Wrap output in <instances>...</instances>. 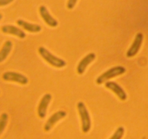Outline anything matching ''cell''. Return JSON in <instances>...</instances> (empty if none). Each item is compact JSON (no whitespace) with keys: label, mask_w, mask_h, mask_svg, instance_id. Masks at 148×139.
Segmentation results:
<instances>
[{"label":"cell","mask_w":148,"mask_h":139,"mask_svg":"<svg viewBox=\"0 0 148 139\" xmlns=\"http://www.w3.org/2000/svg\"><path fill=\"white\" fill-rule=\"evenodd\" d=\"M38 53L46 62H47L49 65L54 67L62 68L66 66V63L64 60L52 54L49 50H47L43 46H40L38 48Z\"/></svg>","instance_id":"1"},{"label":"cell","mask_w":148,"mask_h":139,"mask_svg":"<svg viewBox=\"0 0 148 139\" xmlns=\"http://www.w3.org/2000/svg\"><path fill=\"white\" fill-rule=\"evenodd\" d=\"M126 72V68L123 66H115L110 68L105 72L101 74L99 77L96 79V83L98 85L103 83L107 82L108 80L114 78L115 77L121 75Z\"/></svg>","instance_id":"2"},{"label":"cell","mask_w":148,"mask_h":139,"mask_svg":"<svg viewBox=\"0 0 148 139\" xmlns=\"http://www.w3.org/2000/svg\"><path fill=\"white\" fill-rule=\"evenodd\" d=\"M77 110L82 122V130L83 133H87L91 127V119L89 112L85 104L82 101L77 103Z\"/></svg>","instance_id":"3"},{"label":"cell","mask_w":148,"mask_h":139,"mask_svg":"<svg viewBox=\"0 0 148 139\" xmlns=\"http://www.w3.org/2000/svg\"><path fill=\"white\" fill-rule=\"evenodd\" d=\"M2 78L6 81H11L20 83L21 85H26L28 83V79L24 75L15 72H5L2 75Z\"/></svg>","instance_id":"4"},{"label":"cell","mask_w":148,"mask_h":139,"mask_svg":"<svg viewBox=\"0 0 148 139\" xmlns=\"http://www.w3.org/2000/svg\"><path fill=\"white\" fill-rule=\"evenodd\" d=\"M143 39H144V36H143V33H137L134 42H133L132 46H130V48L128 49V51H127V57H133V56H134L137 53H138L139 50H140V47H141L142 46V43H143Z\"/></svg>","instance_id":"5"},{"label":"cell","mask_w":148,"mask_h":139,"mask_svg":"<svg viewBox=\"0 0 148 139\" xmlns=\"http://www.w3.org/2000/svg\"><path fill=\"white\" fill-rule=\"evenodd\" d=\"M105 87L112 91L121 101H125L127 98V93L116 83L113 82V81H107L105 83Z\"/></svg>","instance_id":"6"},{"label":"cell","mask_w":148,"mask_h":139,"mask_svg":"<svg viewBox=\"0 0 148 139\" xmlns=\"http://www.w3.org/2000/svg\"><path fill=\"white\" fill-rule=\"evenodd\" d=\"M52 96L50 94H46L40 101L38 107V114L40 118L43 119L46 117L47 109L49 103L51 101Z\"/></svg>","instance_id":"7"},{"label":"cell","mask_w":148,"mask_h":139,"mask_svg":"<svg viewBox=\"0 0 148 139\" xmlns=\"http://www.w3.org/2000/svg\"><path fill=\"white\" fill-rule=\"evenodd\" d=\"M66 116V112L63 110H60V111H58L56 112H55L54 114H52L50 117L49 118V120H47L46 123L44 125V130L45 131L48 132L53 127L55 124L58 121L61 120L62 119L64 118Z\"/></svg>","instance_id":"8"},{"label":"cell","mask_w":148,"mask_h":139,"mask_svg":"<svg viewBox=\"0 0 148 139\" xmlns=\"http://www.w3.org/2000/svg\"><path fill=\"white\" fill-rule=\"evenodd\" d=\"M39 13H40L43 21L49 26L52 28H55L58 25L57 20L51 15L49 12L48 11L47 8L45 6L42 5L39 7Z\"/></svg>","instance_id":"9"},{"label":"cell","mask_w":148,"mask_h":139,"mask_svg":"<svg viewBox=\"0 0 148 139\" xmlns=\"http://www.w3.org/2000/svg\"><path fill=\"white\" fill-rule=\"evenodd\" d=\"M95 56H96L95 54L93 53V52H91V53H89L88 55H86L85 57L82 58V59L79 62V64L77 65V73L79 74V75L83 74L85 72V70H86L87 67L91 62L95 60Z\"/></svg>","instance_id":"10"},{"label":"cell","mask_w":148,"mask_h":139,"mask_svg":"<svg viewBox=\"0 0 148 139\" xmlns=\"http://www.w3.org/2000/svg\"><path fill=\"white\" fill-rule=\"evenodd\" d=\"M1 30L3 33H7V34L13 35V36H17V37L20 38V39H24L26 36L25 33L23 30L15 27V26L11 25H3L1 28Z\"/></svg>","instance_id":"11"},{"label":"cell","mask_w":148,"mask_h":139,"mask_svg":"<svg viewBox=\"0 0 148 139\" xmlns=\"http://www.w3.org/2000/svg\"><path fill=\"white\" fill-rule=\"evenodd\" d=\"M17 24L20 27L23 28L24 30H27L30 33H38L41 30V27L39 25L33 24V23H28L23 20H17Z\"/></svg>","instance_id":"12"},{"label":"cell","mask_w":148,"mask_h":139,"mask_svg":"<svg viewBox=\"0 0 148 139\" xmlns=\"http://www.w3.org/2000/svg\"><path fill=\"white\" fill-rule=\"evenodd\" d=\"M12 48V43L10 41H7L4 43L2 48L0 50V63L5 60L11 52Z\"/></svg>","instance_id":"13"},{"label":"cell","mask_w":148,"mask_h":139,"mask_svg":"<svg viewBox=\"0 0 148 139\" xmlns=\"http://www.w3.org/2000/svg\"><path fill=\"white\" fill-rule=\"evenodd\" d=\"M8 122V114L7 113H2L0 116V135L3 133Z\"/></svg>","instance_id":"14"},{"label":"cell","mask_w":148,"mask_h":139,"mask_svg":"<svg viewBox=\"0 0 148 139\" xmlns=\"http://www.w3.org/2000/svg\"><path fill=\"white\" fill-rule=\"evenodd\" d=\"M124 131L125 130H124V127H122V126L119 127L115 131V133L113 134V136L109 139H121L124 134Z\"/></svg>","instance_id":"15"},{"label":"cell","mask_w":148,"mask_h":139,"mask_svg":"<svg viewBox=\"0 0 148 139\" xmlns=\"http://www.w3.org/2000/svg\"><path fill=\"white\" fill-rule=\"evenodd\" d=\"M77 0H68L67 4H66V7L69 10H72L75 7V4H76Z\"/></svg>","instance_id":"16"},{"label":"cell","mask_w":148,"mask_h":139,"mask_svg":"<svg viewBox=\"0 0 148 139\" xmlns=\"http://www.w3.org/2000/svg\"><path fill=\"white\" fill-rule=\"evenodd\" d=\"M14 0H0V7H4V6L7 5V4H10Z\"/></svg>","instance_id":"17"},{"label":"cell","mask_w":148,"mask_h":139,"mask_svg":"<svg viewBox=\"0 0 148 139\" xmlns=\"http://www.w3.org/2000/svg\"><path fill=\"white\" fill-rule=\"evenodd\" d=\"M1 19H2V14H1V13H0V20H1Z\"/></svg>","instance_id":"18"}]
</instances>
